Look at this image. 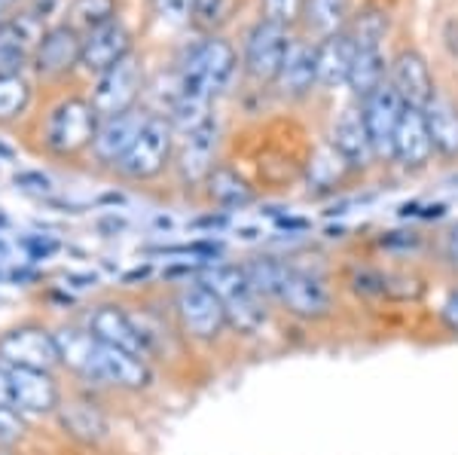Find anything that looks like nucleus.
Segmentation results:
<instances>
[{
    "label": "nucleus",
    "mask_w": 458,
    "mask_h": 455,
    "mask_svg": "<svg viewBox=\"0 0 458 455\" xmlns=\"http://www.w3.org/2000/svg\"><path fill=\"white\" fill-rule=\"evenodd\" d=\"M86 330L98 342H105V346H114V349L129 351V355L147 358V349H144L141 333H138L135 321H131V315L125 312L123 306H116V303H98L92 312H89Z\"/></svg>",
    "instance_id": "ddd939ff"
},
{
    "label": "nucleus",
    "mask_w": 458,
    "mask_h": 455,
    "mask_svg": "<svg viewBox=\"0 0 458 455\" xmlns=\"http://www.w3.org/2000/svg\"><path fill=\"white\" fill-rule=\"evenodd\" d=\"M214 153H217V122H208L193 135H187L183 150L177 153V174H181L183 187H196L205 183L214 172Z\"/></svg>",
    "instance_id": "6ab92c4d"
},
{
    "label": "nucleus",
    "mask_w": 458,
    "mask_h": 455,
    "mask_svg": "<svg viewBox=\"0 0 458 455\" xmlns=\"http://www.w3.org/2000/svg\"><path fill=\"white\" fill-rule=\"evenodd\" d=\"M147 275H150V266H144V269H131V273L125 275L123 282H125V284H131V282H144Z\"/></svg>",
    "instance_id": "c03bdc74"
},
{
    "label": "nucleus",
    "mask_w": 458,
    "mask_h": 455,
    "mask_svg": "<svg viewBox=\"0 0 458 455\" xmlns=\"http://www.w3.org/2000/svg\"><path fill=\"white\" fill-rule=\"evenodd\" d=\"M6 226H10V220H6L4 215H0V230H6Z\"/></svg>",
    "instance_id": "49530a36"
},
{
    "label": "nucleus",
    "mask_w": 458,
    "mask_h": 455,
    "mask_svg": "<svg viewBox=\"0 0 458 455\" xmlns=\"http://www.w3.org/2000/svg\"><path fill=\"white\" fill-rule=\"evenodd\" d=\"M110 21H116V0H71L64 25H71L73 31L86 37L110 25Z\"/></svg>",
    "instance_id": "c756f323"
},
{
    "label": "nucleus",
    "mask_w": 458,
    "mask_h": 455,
    "mask_svg": "<svg viewBox=\"0 0 458 455\" xmlns=\"http://www.w3.org/2000/svg\"><path fill=\"white\" fill-rule=\"evenodd\" d=\"M388 83L394 86V92L401 95V101L406 107L425 110L434 98H437V95H434L431 68H428L425 55L416 53V49H406V53L394 58Z\"/></svg>",
    "instance_id": "4468645a"
},
{
    "label": "nucleus",
    "mask_w": 458,
    "mask_h": 455,
    "mask_svg": "<svg viewBox=\"0 0 458 455\" xmlns=\"http://www.w3.org/2000/svg\"><path fill=\"white\" fill-rule=\"evenodd\" d=\"M31 105V83L21 73H0V122H13Z\"/></svg>",
    "instance_id": "2f4dec72"
},
{
    "label": "nucleus",
    "mask_w": 458,
    "mask_h": 455,
    "mask_svg": "<svg viewBox=\"0 0 458 455\" xmlns=\"http://www.w3.org/2000/svg\"><path fill=\"white\" fill-rule=\"evenodd\" d=\"M302 10H306V0H263V19L276 21V25H284V28L300 21Z\"/></svg>",
    "instance_id": "f704fd0d"
},
{
    "label": "nucleus",
    "mask_w": 458,
    "mask_h": 455,
    "mask_svg": "<svg viewBox=\"0 0 458 455\" xmlns=\"http://www.w3.org/2000/svg\"><path fill=\"white\" fill-rule=\"evenodd\" d=\"M205 187H208L211 202L220 205V208H226V211L248 208V205L254 202V190L248 187V181L226 165H214V172L208 174Z\"/></svg>",
    "instance_id": "393cba45"
},
{
    "label": "nucleus",
    "mask_w": 458,
    "mask_h": 455,
    "mask_svg": "<svg viewBox=\"0 0 458 455\" xmlns=\"http://www.w3.org/2000/svg\"><path fill=\"white\" fill-rule=\"evenodd\" d=\"M64 282H71V288H80V291H86V288H95V282H98V275H77V273H68L64 275Z\"/></svg>",
    "instance_id": "37998d69"
},
{
    "label": "nucleus",
    "mask_w": 458,
    "mask_h": 455,
    "mask_svg": "<svg viewBox=\"0 0 458 455\" xmlns=\"http://www.w3.org/2000/svg\"><path fill=\"white\" fill-rule=\"evenodd\" d=\"M0 364L55 373L62 367L55 333L34 321L10 327L6 333H0Z\"/></svg>",
    "instance_id": "39448f33"
},
{
    "label": "nucleus",
    "mask_w": 458,
    "mask_h": 455,
    "mask_svg": "<svg viewBox=\"0 0 458 455\" xmlns=\"http://www.w3.org/2000/svg\"><path fill=\"white\" fill-rule=\"evenodd\" d=\"M58 239H53V236H25L21 239V251L28 254V260H49L53 254H58Z\"/></svg>",
    "instance_id": "4c0bfd02"
},
{
    "label": "nucleus",
    "mask_w": 458,
    "mask_h": 455,
    "mask_svg": "<svg viewBox=\"0 0 458 455\" xmlns=\"http://www.w3.org/2000/svg\"><path fill=\"white\" fill-rule=\"evenodd\" d=\"M287 269H291V263L276 260V257H257V260L245 263L248 284L260 293L263 299H276L278 297V291H282V284L287 278Z\"/></svg>",
    "instance_id": "7c9ffc66"
},
{
    "label": "nucleus",
    "mask_w": 458,
    "mask_h": 455,
    "mask_svg": "<svg viewBox=\"0 0 458 455\" xmlns=\"http://www.w3.org/2000/svg\"><path fill=\"white\" fill-rule=\"evenodd\" d=\"M443 254H446V263L453 269H458V223L449 230V236H446V245H443Z\"/></svg>",
    "instance_id": "a19ab883"
},
{
    "label": "nucleus",
    "mask_w": 458,
    "mask_h": 455,
    "mask_svg": "<svg viewBox=\"0 0 458 455\" xmlns=\"http://www.w3.org/2000/svg\"><path fill=\"white\" fill-rule=\"evenodd\" d=\"M318 83V46L293 40L287 49V58L276 77V86L284 98H306Z\"/></svg>",
    "instance_id": "412c9836"
},
{
    "label": "nucleus",
    "mask_w": 458,
    "mask_h": 455,
    "mask_svg": "<svg viewBox=\"0 0 458 455\" xmlns=\"http://www.w3.org/2000/svg\"><path fill=\"white\" fill-rule=\"evenodd\" d=\"M440 318H443V324L453 330V333H458V288H455V291H449V297L443 299Z\"/></svg>",
    "instance_id": "ea45409f"
},
{
    "label": "nucleus",
    "mask_w": 458,
    "mask_h": 455,
    "mask_svg": "<svg viewBox=\"0 0 458 455\" xmlns=\"http://www.w3.org/2000/svg\"><path fill=\"white\" fill-rule=\"evenodd\" d=\"M55 419L80 443H101L110 431L107 416L89 400H62Z\"/></svg>",
    "instance_id": "4be33fe9"
},
{
    "label": "nucleus",
    "mask_w": 458,
    "mask_h": 455,
    "mask_svg": "<svg viewBox=\"0 0 458 455\" xmlns=\"http://www.w3.org/2000/svg\"><path fill=\"white\" fill-rule=\"evenodd\" d=\"M226 13H229V0H196L193 19L202 28H214L226 19Z\"/></svg>",
    "instance_id": "e433bc0d"
},
{
    "label": "nucleus",
    "mask_w": 458,
    "mask_h": 455,
    "mask_svg": "<svg viewBox=\"0 0 458 455\" xmlns=\"http://www.w3.org/2000/svg\"><path fill=\"white\" fill-rule=\"evenodd\" d=\"M0 407H13V388H10V367L0 364Z\"/></svg>",
    "instance_id": "79ce46f5"
},
{
    "label": "nucleus",
    "mask_w": 458,
    "mask_h": 455,
    "mask_svg": "<svg viewBox=\"0 0 458 455\" xmlns=\"http://www.w3.org/2000/svg\"><path fill=\"white\" fill-rule=\"evenodd\" d=\"M4 21H6V16H4V10H0V28H4Z\"/></svg>",
    "instance_id": "09e8293b"
},
{
    "label": "nucleus",
    "mask_w": 458,
    "mask_h": 455,
    "mask_svg": "<svg viewBox=\"0 0 458 455\" xmlns=\"http://www.w3.org/2000/svg\"><path fill=\"white\" fill-rule=\"evenodd\" d=\"M55 342H58V355H62V367H68L73 376H83L89 361L95 355V340L86 327H77V324H64L55 330Z\"/></svg>",
    "instance_id": "a878e982"
},
{
    "label": "nucleus",
    "mask_w": 458,
    "mask_h": 455,
    "mask_svg": "<svg viewBox=\"0 0 458 455\" xmlns=\"http://www.w3.org/2000/svg\"><path fill=\"white\" fill-rule=\"evenodd\" d=\"M174 150V129L165 116H147L141 135L129 147V153L116 163V174L125 181H150L165 172Z\"/></svg>",
    "instance_id": "20e7f679"
},
{
    "label": "nucleus",
    "mask_w": 458,
    "mask_h": 455,
    "mask_svg": "<svg viewBox=\"0 0 458 455\" xmlns=\"http://www.w3.org/2000/svg\"><path fill=\"white\" fill-rule=\"evenodd\" d=\"M83 383L89 385H110V388H123V392H144L153 383V370L147 364V358L129 355L123 349L105 346L98 342L95 346V355L89 361Z\"/></svg>",
    "instance_id": "423d86ee"
},
{
    "label": "nucleus",
    "mask_w": 458,
    "mask_h": 455,
    "mask_svg": "<svg viewBox=\"0 0 458 455\" xmlns=\"http://www.w3.org/2000/svg\"><path fill=\"white\" fill-rule=\"evenodd\" d=\"M147 122V114L141 110H129V114L120 116H107V120L98 122V131H95L92 141V156L105 165H114L129 153V147L135 144V138L141 135Z\"/></svg>",
    "instance_id": "dca6fc26"
},
{
    "label": "nucleus",
    "mask_w": 458,
    "mask_h": 455,
    "mask_svg": "<svg viewBox=\"0 0 458 455\" xmlns=\"http://www.w3.org/2000/svg\"><path fill=\"white\" fill-rule=\"evenodd\" d=\"M10 4H13V0H0V10H6Z\"/></svg>",
    "instance_id": "de8ad7c7"
},
{
    "label": "nucleus",
    "mask_w": 458,
    "mask_h": 455,
    "mask_svg": "<svg viewBox=\"0 0 458 455\" xmlns=\"http://www.w3.org/2000/svg\"><path fill=\"white\" fill-rule=\"evenodd\" d=\"M25 437V419L16 407H0V446H16Z\"/></svg>",
    "instance_id": "c9c22d12"
},
{
    "label": "nucleus",
    "mask_w": 458,
    "mask_h": 455,
    "mask_svg": "<svg viewBox=\"0 0 458 455\" xmlns=\"http://www.w3.org/2000/svg\"><path fill=\"white\" fill-rule=\"evenodd\" d=\"M235 64H239L235 49L224 37H205L183 58L181 73H177V89L214 101L235 77Z\"/></svg>",
    "instance_id": "f03ea898"
},
{
    "label": "nucleus",
    "mask_w": 458,
    "mask_h": 455,
    "mask_svg": "<svg viewBox=\"0 0 458 455\" xmlns=\"http://www.w3.org/2000/svg\"><path fill=\"white\" fill-rule=\"evenodd\" d=\"M276 303L282 306L284 312H291L293 318L321 321L334 312V293H330V288L318 275L291 266L287 269L282 291H278V297H276Z\"/></svg>",
    "instance_id": "9d476101"
},
{
    "label": "nucleus",
    "mask_w": 458,
    "mask_h": 455,
    "mask_svg": "<svg viewBox=\"0 0 458 455\" xmlns=\"http://www.w3.org/2000/svg\"><path fill=\"white\" fill-rule=\"evenodd\" d=\"M13 183L21 190H28V193H37V196H43V193L53 190V181H49L43 172H19L16 178H13Z\"/></svg>",
    "instance_id": "58836bf2"
},
{
    "label": "nucleus",
    "mask_w": 458,
    "mask_h": 455,
    "mask_svg": "<svg viewBox=\"0 0 458 455\" xmlns=\"http://www.w3.org/2000/svg\"><path fill=\"white\" fill-rule=\"evenodd\" d=\"M10 388H13V407L21 416H55L58 407H62L58 379L47 370L10 367Z\"/></svg>",
    "instance_id": "f8f14e48"
},
{
    "label": "nucleus",
    "mask_w": 458,
    "mask_h": 455,
    "mask_svg": "<svg viewBox=\"0 0 458 455\" xmlns=\"http://www.w3.org/2000/svg\"><path fill=\"white\" fill-rule=\"evenodd\" d=\"M330 147L345 159L349 168H364L373 163V147H370V135H367L364 116H360V107H345L339 114V120L334 122V135H330Z\"/></svg>",
    "instance_id": "aec40b11"
},
{
    "label": "nucleus",
    "mask_w": 458,
    "mask_h": 455,
    "mask_svg": "<svg viewBox=\"0 0 458 455\" xmlns=\"http://www.w3.org/2000/svg\"><path fill=\"white\" fill-rule=\"evenodd\" d=\"M291 43L293 40L284 25L260 19L254 28H250V34L245 40V71L257 80V83H276Z\"/></svg>",
    "instance_id": "6e6552de"
},
{
    "label": "nucleus",
    "mask_w": 458,
    "mask_h": 455,
    "mask_svg": "<svg viewBox=\"0 0 458 455\" xmlns=\"http://www.w3.org/2000/svg\"><path fill=\"white\" fill-rule=\"evenodd\" d=\"M80 58H83V34L73 31L71 25H55L43 34L34 55V68L43 77H62L77 68Z\"/></svg>",
    "instance_id": "2eb2a0df"
},
{
    "label": "nucleus",
    "mask_w": 458,
    "mask_h": 455,
    "mask_svg": "<svg viewBox=\"0 0 458 455\" xmlns=\"http://www.w3.org/2000/svg\"><path fill=\"white\" fill-rule=\"evenodd\" d=\"M382 83H386V58H382V53L379 49H358L352 73H349V83L345 86L364 101L367 95H373Z\"/></svg>",
    "instance_id": "c85d7f7f"
},
{
    "label": "nucleus",
    "mask_w": 458,
    "mask_h": 455,
    "mask_svg": "<svg viewBox=\"0 0 458 455\" xmlns=\"http://www.w3.org/2000/svg\"><path fill=\"white\" fill-rule=\"evenodd\" d=\"M153 10L162 25L168 28H187L193 21L196 0H153Z\"/></svg>",
    "instance_id": "72a5a7b5"
},
{
    "label": "nucleus",
    "mask_w": 458,
    "mask_h": 455,
    "mask_svg": "<svg viewBox=\"0 0 458 455\" xmlns=\"http://www.w3.org/2000/svg\"><path fill=\"white\" fill-rule=\"evenodd\" d=\"M101 116L95 114L92 101L86 98H64L49 110L43 122V150L55 159H73L83 150H92L95 131H98Z\"/></svg>",
    "instance_id": "f257e3e1"
},
{
    "label": "nucleus",
    "mask_w": 458,
    "mask_h": 455,
    "mask_svg": "<svg viewBox=\"0 0 458 455\" xmlns=\"http://www.w3.org/2000/svg\"><path fill=\"white\" fill-rule=\"evenodd\" d=\"M388 31V19L382 10H367L354 19L352 28H345V34L352 37L354 49H379Z\"/></svg>",
    "instance_id": "473e14b6"
},
{
    "label": "nucleus",
    "mask_w": 458,
    "mask_h": 455,
    "mask_svg": "<svg viewBox=\"0 0 458 455\" xmlns=\"http://www.w3.org/2000/svg\"><path fill=\"white\" fill-rule=\"evenodd\" d=\"M403 101L394 92V86L382 83L373 95H367L364 105H360V116H364L367 135H370V147L376 159H394V135L397 122L403 116Z\"/></svg>",
    "instance_id": "1a4fd4ad"
},
{
    "label": "nucleus",
    "mask_w": 458,
    "mask_h": 455,
    "mask_svg": "<svg viewBox=\"0 0 458 455\" xmlns=\"http://www.w3.org/2000/svg\"><path fill=\"white\" fill-rule=\"evenodd\" d=\"M302 19H306L309 31L321 40L336 37L349 28V0H306Z\"/></svg>",
    "instance_id": "bb28decb"
},
{
    "label": "nucleus",
    "mask_w": 458,
    "mask_h": 455,
    "mask_svg": "<svg viewBox=\"0 0 458 455\" xmlns=\"http://www.w3.org/2000/svg\"><path fill=\"white\" fill-rule=\"evenodd\" d=\"M125 55H131V34L123 21H110V25L98 28V31L83 37V58L80 64L89 73H105L114 64H120Z\"/></svg>",
    "instance_id": "f3484780"
},
{
    "label": "nucleus",
    "mask_w": 458,
    "mask_h": 455,
    "mask_svg": "<svg viewBox=\"0 0 458 455\" xmlns=\"http://www.w3.org/2000/svg\"><path fill=\"white\" fill-rule=\"evenodd\" d=\"M141 89H144V71H141V62L138 55H125L120 64H114L110 71H105L98 77L92 89V107L101 120L107 116H120V114H129L135 110L138 98H141Z\"/></svg>",
    "instance_id": "0eeeda50"
},
{
    "label": "nucleus",
    "mask_w": 458,
    "mask_h": 455,
    "mask_svg": "<svg viewBox=\"0 0 458 455\" xmlns=\"http://www.w3.org/2000/svg\"><path fill=\"white\" fill-rule=\"evenodd\" d=\"M0 159H13V150L6 144H0Z\"/></svg>",
    "instance_id": "a18cd8bd"
},
{
    "label": "nucleus",
    "mask_w": 458,
    "mask_h": 455,
    "mask_svg": "<svg viewBox=\"0 0 458 455\" xmlns=\"http://www.w3.org/2000/svg\"><path fill=\"white\" fill-rule=\"evenodd\" d=\"M226 324L235 330V333H260L266 327V318H269V312H266V299L257 293L254 288L239 293V297L226 299Z\"/></svg>",
    "instance_id": "cd10ccee"
},
{
    "label": "nucleus",
    "mask_w": 458,
    "mask_h": 455,
    "mask_svg": "<svg viewBox=\"0 0 458 455\" xmlns=\"http://www.w3.org/2000/svg\"><path fill=\"white\" fill-rule=\"evenodd\" d=\"M428 135H431L434 153L443 159H458V107L446 98H434L425 107Z\"/></svg>",
    "instance_id": "b1692460"
},
{
    "label": "nucleus",
    "mask_w": 458,
    "mask_h": 455,
    "mask_svg": "<svg viewBox=\"0 0 458 455\" xmlns=\"http://www.w3.org/2000/svg\"><path fill=\"white\" fill-rule=\"evenodd\" d=\"M431 156H434V144L431 135H428L425 110L403 107V116L397 122V135H394V163H401L403 168H422L431 163Z\"/></svg>",
    "instance_id": "a211bd4d"
},
{
    "label": "nucleus",
    "mask_w": 458,
    "mask_h": 455,
    "mask_svg": "<svg viewBox=\"0 0 458 455\" xmlns=\"http://www.w3.org/2000/svg\"><path fill=\"white\" fill-rule=\"evenodd\" d=\"M354 55H358V49H354L352 37L345 31L321 40V46H318V83L327 86V89L349 83Z\"/></svg>",
    "instance_id": "5701e85b"
},
{
    "label": "nucleus",
    "mask_w": 458,
    "mask_h": 455,
    "mask_svg": "<svg viewBox=\"0 0 458 455\" xmlns=\"http://www.w3.org/2000/svg\"><path fill=\"white\" fill-rule=\"evenodd\" d=\"M43 34V16L34 10L6 16L0 28V73H21L28 62H34Z\"/></svg>",
    "instance_id": "9b49d317"
},
{
    "label": "nucleus",
    "mask_w": 458,
    "mask_h": 455,
    "mask_svg": "<svg viewBox=\"0 0 458 455\" xmlns=\"http://www.w3.org/2000/svg\"><path fill=\"white\" fill-rule=\"evenodd\" d=\"M174 318L181 324L183 333L196 342H214L224 336L226 324V306L224 299L214 293L208 284L199 282H183L174 293Z\"/></svg>",
    "instance_id": "7ed1b4c3"
}]
</instances>
